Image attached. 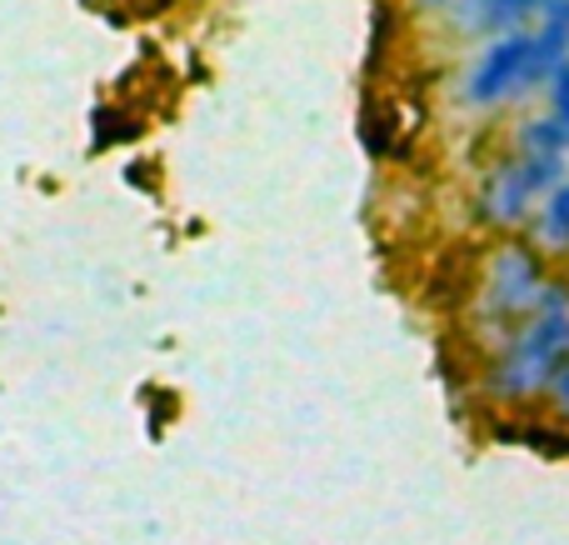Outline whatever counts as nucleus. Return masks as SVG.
Listing matches in <instances>:
<instances>
[{
    "mask_svg": "<svg viewBox=\"0 0 569 545\" xmlns=\"http://www.w3.org/2000/svg\"><path fill=\"white\" fill-rule=\"evenodd\" d=\"M545 406H550V416L560 420V426H569V360L560 366V376L550 380V390H545Z\"/></svg>",
    "mask_w": 569,
    "mask_h": 545,
    "instance_id": "10",
    "label": "nucleus"
},
{
    "mask_svg": "<svg viewBox=\"0 0 569 545\" xmlns=\"http://www.w3.org/2000/svg\"><path fill=\"white\" fill-rule=\"evenodd\" d=\"M510 156H520V160H569V136L555 126L550 116H535V120L520 126Z\"/></svg>",
    "mask_w": 569,
    "mask_h": 545,
    "instance_id": "6",
    "label": "nucleus"
},
{
    "mask_svg": "<svg viewBox=\"0 0 569 545\" xmlns=\"http://www.w3.org/2000/svg\"><path fill=\"white\" fill-rule=\"evenodd\" d=\"M535 240H540L550 256H569V180L535 210Z\"/></svg>",
    "mask_w": 569,
    "mask_h": 545,
    "instance_id": "8",
    "label": "nucleus"
},
{
    "mask_svg": "<svg viewBox=\"0 0 569 545\" xmlns=\"http://www.w3.org/2000/svg\"><path fill=\"white\" fill-rule=\"evenodd\" d=\"M545 6L550 0H490L475 20V36H515V30H525V20H540Z\"/></svg>",
    "mask_w": 569,
    "mask_h": 545,
    "instance_id": "7",
    "label": "nucleus"
},
{
    "mask_svg": "<svg viewBox=\"0 0 569 545\" xmlns=\"http://www.w3.org/2000/svg\"><path fill=\"white\" fill-rule=\"evenodd\" d=\"M565 360H569V310H560V316H530L485 360L480 390L495 406H510V410L535 406V400H545V390L560 376Z\"/></svg>",
    "mask_w": 569,
    "mask_h": 545,
    "instance_id": "1",
    "label": "nucleus"
},
{
    "mask_svg": "<svg viewBox=\"0 0 569 545\" xmlns=\"http://www.w3.org/2000/svg\"><path fill=\"white\" fill-rule=\"evenodd\" d=\"M569 66V0H550L545 16L530 30V70H525V96L545 90Z\"/></svg>",
    "mask_w": 569,
    "mask_h": 545,
    "instance_id": "5",
    "label": "nucleus"
},
{
    "mask_svg": "<svg viewBox=\"0 0 569 545\" xmlns=\"http://www.w3.org/2000/svg\"><path fill=\"white\" fill-rule=\"evenodd\" d=\"M485 6H490V0H455V10H450L455 26H460L465 36H475V20H480V10H485Z\"/></svg>",
    "mask_w": 569,
    "mask_h": 545,
    "instance_id": "11",
    "label": "nucleus"
},
{
    "mask_svg": "<svg viewBox=\"0 0 569 545\" xmlns=\"http://www.w3.org/2000/svg\"><path fill=\"white\" fill-rule=\"evenodd\" d=\"M525 70H530V30L495 36L470 66V76H465L460 100L470 110H500L505 100L525 96Z\"/></svg>",
    "mask_w": 569,
    "mask_h": 545,
    "instance_id": "3",
    "label": "nucleus"
},
{
    "mask_svg": "<svg viewBox=\"0 0 569 545\" xmlns=\"http://www.w3.org/2000/svg\"><path fill=\"white\" fill-rule=\"evenodd\" d=\"M545 96H550V120L569 136V66L545 86Z\"/></svg>",
    "mask_w": 569,
    "mask_h": 545,
    "instance_id": "9",
    "label": "nucleus"
},
{
    "mask_svg": "<svg viewBox=\"0 0 569 545\" xmlns=\"http://www.w3.org/2000/svg\"><path fill=\"white\" fill-rule=\"evenodd\" d=\"M535 200H540V196L530 190V180H525V170H520V160H515V156L495 160V166L480 176V190H475V210H480V220L490 230L530 226Z\"/></svg>",
    "mask_w": 569,
    "mask_h": 545,
    "instance_id": "4",
    "label": "nucleus"
},
{
    "mask_svg": "<svg viewBox=\"0 0 569 545\" xmlns=\"http://www.w3.org/2000/svg\"><path fill=\"white\" fill-rule=\"evenodd\" d=\"M545 280H550V270H545V256L535 246H525V240L495 246L490 256H485V270L470 296L475 326H480L485 336H495V346H505V340L535 316Z\"/></svg>",
    "mask_w": 569,
    "mask_h": 545,
    "instance_id": "2",
    "label": "nucleus"
},
{
    "mask_svg": "<svg viewBox=\"0 0 569 545\" xmlns=\"http://www.w3.org/2000/svg\"><path fill=\"white\" fill-rule=\"evenodd\" d=\"M420 10H455V0H415Z\"/></svg>",
    "mask_w": 569,
    "mask_h": 545,
    "instance_id": "12",
    "label": "nucleus"
}]
</instances>
